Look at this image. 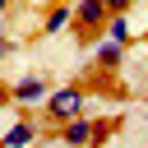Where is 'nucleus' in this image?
<instances>
[{
  "label": "nucleus",
  "instance_id": "10",
  "mask_svg": "<svg viewBox=\"0 0 148 148\" xmlns=\"http://www.w3.org/2000/svg\"><path fill=\"white\" fill-rule=\"evenodd\" d=\"M9 102H14V88H9L5 79H0V106H9Z\"/></svg>",
  "mask_w": 148,
  "mask_h": 148
},
{
  "label": "nucleus",
  "instance_id": "5",
  "mask_svg": "<svg viewBox=\"0 0 148 148\" xmlns=\"http://www.w3.org/2000/svg\"><path fill=\"white\" fill-rule=\"evenodd\" d=\"M69 23H74V0H60V5H51V9H46L42 32H46V37H56V32H65Z\"/></svg>",
  "mask_w": 148,
  "mask_h": 148
},
{
  "label": "nucleus",
  "instance_id": "7",
  "mask_svg": "<svg viewBox=\"0 0 148 148\" xmlns=\"http://www.w3.org/2000/svg\"><path fill=\"white\" fill-rule=\"evenodd\" d=\"M92 60H97V69H120L125 46H120V42H111V37H102V42H97V51H92Z\"/></svg>",
  "mask_w": 148,
  "mask_h": 148
},
{
  "label": "nucleus",
  "instance_id": "1",
  "mask_svg": "<svg viewBox=\"0 0 148 148\" xmlns=\"http://www.w3.org/2000/svg\"><path fill=\"white\" fill-rule=\"evenodd\" d=\"M83 102H88V92H83L79 83H65V88H56V92L42 102V111H46L51 125H69L74 116H83Z\"/></svg>",
  "mask_w": 148,
  "mask_h": 148
},
{
  "label": "nucleus",
  "instance_id": "4",
  "mask_svg": "<svg viewBox=\"0 0 148 148\" xmlns=\"http://www.w3.org/2000/svg\"><path fill=\"white\" fill-rule=\"evenodd\" d=\"M60 143H65V148H92V143H97V120L74 116L69 125H60Z\"/></svg>",
  "mask_w": 148,
  "mask_h": 148
},
{
  "label": "nucleus",
  "instance_id": "12",
  "mask_svg": "<svg viewBox=\"0 0 148 148\" xmlns=\"http://www.w3.org/2000/svg\"><path fill=\"white\" fill-rule=\"evenodd\" d=\"M5 9H9V0H0V14H5Z\"/></svg>",
  "mask_w": 148,
  "mask_h": 148
},
{
  "label": "nucleus",
  "instance_id": "6",
  "mask_svg": "<svg viewBox=\"0 0 148 148\" xmlns=\"http://www.w3.org/2000/svg\"><path fill=\"white\" fill-rule=\"evenodd\" d=\"M32 143H37V125L32 120H14L0 134V148H32Z\"/></svg>",
  "mask_w": 148,
  "mask_h": 148
},
{
  "label": "nucleus",
  "instance_id": "8",
  "mask_svg": "<svg viewBox=\"0 0 148 148\" xmlns=\"http://www.w3.org/2000/svg\"><path fill=\"white\" fill-rule=\"evenodd\" d=\"M102 37H111V42H120V46H130L134 37H130V14H111V23H106V32Z\"/></svg>",
  "mask_w": 148,
  "mask_h": 148
},
{
  "label": "nucleus",
  "instance_id": "9",
  "mask_svg": "<svg viewBox=\"0 0 148 148\" xmlns=\"http://www.w3.org/2000/svg\"><path fill=\"white\" fill-rule=\"evenodd\" d=\"M106 9H111V14H130V9H134V0H106Z\"/></svg>",
  "mask_w": 148,
  "mask_h": 148
},
{
  "label": "nucleus",
  "instance_id": "2",
  "mask_svg": "<svg viewBox=\"0 0 148 148\" xmlns=\"http://www.w3.org/2000/svg\"><path fill=\"white\" fill-rule=\"evenodd\" d=\"M106 23H111L106 0H74V32H79V42L102 37V32H106Z\"/></svg>",
  "mask_w": 148,
  "mask_h": 148
},
{
  "label": "nucleus",
  "instance_id": "3",
  "mask_svg": "<svg viewBox=\"0 0 148 148\" xmlns=\"http://www.w3.org/2000/svg\"><path fill=\"white\" fill-rule=\"evenodd\" d=\"M56 88L42 79V74H23L18 83H14V106H37V102H46Z\"/></svg>",
  "mask_w": 148,
  "mask_h": 148
},
{
  "label": "nucleus",
  "instance_id": "11",
  "mask_svg": "<svg viewBox=\"0 0 148 148\" xmlns=\"http://www.w3.org/2000/svg\"><path fill=\"white\" fill-rule=\"evenodd\" d=\"M9 51H14V42H9V37H0V60H5Z\"/></svg>",
  "mask_w": 148,
  "mask_h": 148
}]
</instances>
